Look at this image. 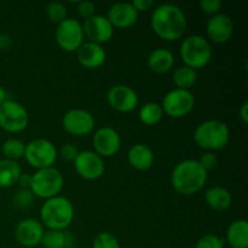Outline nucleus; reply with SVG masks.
Masks as SVG:
<instances>
[{
  "label": "nucleus",
  "instance_id": "f257e3e1",
  "mask_svg": "<svg viewBox=\"0 0 248 248\" xmlns=\"http://www.w3.org/2000/svg\"><path fill=\"white\" fill-rule=\"evenodd\" d=\"M150 26L159 38L166 41H176L186 33L188 19L179 6L162 4L153 11Z\"/></svg>",
  "mask_w": 248,
  "mask_h": 248
},
{
  "label": "nucleus",
  "instance_id": "f03ea898",
  "mask_svg": "<svg viewBox=\"0 0 248 248\" xmlns=\"http://www.w3.org/2000/svg\"><path fill=\"white\" fill-rule=\"evenodd\" d=\"M208 172L198 160H183L176 165L171 174V183L174 190L184 196L194 195L205 186Z\"/></svg>",
  "mask_w": 248,
  "mask_h": 248
},
{
  "label": "nucleus",
  "instance_id": "7ed1b4c3",
  "mask_svg": "<svg viewBox=\"0 0 248 248\" xmlns=\"http://www.w3.org/2000/svg\"><path fill=\"white\" fill-rule=\"evenodd\" d=\"M41 224L48 230L64 232L74 219V206L69 199L57 195L45 200L40 208Z\"/></svg>",
  "mask_w": 248,
  "mask_h": 248
},
{
  "label": "nucleus",
  "instance_id": "20e7f679",
  "mask_svg": "<svg viewBox=\"0 0 248 248\" xmlns=\"http://www.w3.org/2000/svg\"><path fill=\"white\" fill-rule=\"evenodd\" d=\"M230 131L227 124L219 120H206L196 126L194 140L196 144L207 152L220 150L228 144Z\"/></svg>",
  "mask_w": 248,
  "mask_h": 248
},
{
  "label": "nucleus",
  "instance_id": "39448f33",
  "mask_svg": "<svg viewBox=\"0 0 248 248\" xmlns=\"http://www.w3.org/2000/svg\"><path fill=\"white\" fill-rule=\"evenodd\" d=\"M179 52L186 67L196 70L210 63L212 58V46L206 38L194 34L182 41Z\"/></svg>",
  "mask_w": 248,
  "mask_h": 248
},
{
  "label": "nucleus",
  "instance_id": "423d86ee",
  "mask_svg": "<svg viewBox=\"0 0 248 248\" xmlns=\"http://www.w3.org/2000/svg\"><path fill=\"white\" fill-rule=\"evenodd\" d=\"M64 184V178L61 171L55 167L38 170L31 174V190L36 198L48 200L61 193Z\"/></svg>",
  "mask_w": 248,
  "mask_h": 248
},
{
  "label": "nucleus",
  "instance_id": "0eeeda50",
  "mask_svg": "<svg viewBox=\"0 0 248 248\" xmlns=\"http://www.w3.org/2000/svg\"><path fill=\"white\" fill-rule=\"evenodd\" d=\"M24 157L34 169H48L55 165L58 157V150L51 140L45 138H36L26 144Z\"/></svg>",
  "mask_w": 248,
  "mask_h": 248
},
{
  "label": "nucleus",
  "instance_id": "6e6552de",
  "mask_svg": "<svg viewBox=\"0 0 248 248\" xmlns=\"http://www.w3.org/2000/svg\"><path fill=\"white\" fill-rule=\"evenodd\" d=\"M29 123L27 109L21 103L6 99L0 106V127L9 133H18L26 130Z\"/></svg>",
  "mask_w": 248,
  "mask_h": 248
},
{
  "label": "nucleus",
  "instance_id": "1a4fd4ad",
  "mask_svg": "<svg viewBox=\"0 0 248 248\" xmlns=\"http://www.w3.org/2000/svg\"><path fill=\"white\" fill-rule=\"evenodd\" d=\"M164 114L174 119L188 115L195 107V97L190 90H171L165 94L162 103L160 104Z\"/></svg>",
  "mask_w": 248,
  "mask_h": 248
},
{
  "label": "nucleus",
  "instance_id": "9d476101",
  "mask_svg": "<svg viewBox=\"0 0 248 248\" xmlns=\"http://www.w3.org/2000/svg\"><path fill=\"white\" fill-rule=\"evenodd\" d=\"M84 36L82 24L74 18L64 19L55 31L56 43L65 52H77L84 44Z\"/></svg>",
  "mask_w": 248,
  "mask_h": 248
},
{
  "label": "nucleus",
  "instance_id": "9b49d317",
  "mask_svg": "<svg viewBox=\"0 0 248 248\" xmlns=\"http://www.w3.org/2000/svg\"><path fill=\"white\" fill-rule=\"evenodd\" d=\"M96 121L89 110L81 108H74L68 110L62 118V126L69 135L81 137L93 131Z\"/></svg>",
  "mask_w": 248,
  "mask_h": 248
},
{
  "label": "nucleus",
  "instance_id": "f8f14e48",
  "mask_svg": "<svg viewBox=\"0 0 248 248\" xmlns=\"http://www.w3.org/2000/svg\"><path fill=\"white\" fill-rule=\"evenodd\" d=\"M74 167L77 173L86 181H96L104 174L106 164L103 157L99 156L93 150L79 152L74 160Z\"/></svg>",
  "mask_w": 248,
  "mask_h": 248
},
{
  "label": "nucleus",
  "instance_id": "ddd939ff",
  "mask_svg": "<svg viewBox=\"0 0 248 248\" xmlns=\"http://www.w3.org/2000/svg\"><path fill=\"white\" fill-rule=\"evenodd\" d=\"M92 144H93V152L99 156L110 157L120 150L121 137L115 128L110 126H103L94 132Z\"/></svg>",
  "mask_w": 248,
  "mask_h": 248
},
{
  "label": "nucleus",
  "instance_id": "4468645a",
  "mask_svg": "<svg viewBox=\"0 0 248 248\" xmlns=\"http://www.w3.org/2000/svg\"><path fill=\"white\" fill-rule=\"evenodd\" d=\"M107 101L114 110L120 113H130L137 108L140 99L137 92L132 87L119 84L109 89L107 93Z\"/></svg>",
  "mask_w": 248,
  "mask_h": 248
},
{
  "label": "nucleus",
  "instance_id": "2eb2a0df",
  "mask_svg": "<svg viewBox=\"0 0 248 248\" xmlns=\"http://www.w3.org/2000/svg\"><path fill=\"white\" fill-rule=\"evenodd\" d=\"M82 31L89 41L102 45L104 43H108L113 38L114 27L106 16L94 14L90 18L85 19L82 24Z\"/></svg>",
  "mask_w": 248,
  "mask_h": 248
},
{
  "label": "nucleus",
  "instance_id": "dca6fc26",
  "mask_svg": "<svg viewBox=\"0 0 248 248\" xmlns=\"http://www.w3.org/2000/svg\"><path fill=\"white\" fill-rule=\"evenodd\" d=\"M44 232L45 230L41 222L34 218H24L17 223L15 237L22 246L35 247L40 245Z\"/></svg>",
  "mask_w": 248,
  "mask_h": 248
},
{
  "label": "nucleus",
  "instance_id": "f3484780",
  "mask_svg": "<svg viewBox=\"0 0 248 248\" xmlns=\"http://www.w3.org/2000/svg\"><path fill=\"white\" fill-rule=\"evenodd\" d=\"M206 33L208 39L216 44H224L229 40L234 33L232 19L225 14H217L211 16L206 24Z\"/></svg>",
  "mask_w": 248,
  "mask_h": 248
},
{
  "label": "nucleus",
  "instance_id": "a211bd4d",
  "mask_svg": "<svg viewBox=\"0 0 248 248\" xmlns=\"http://www.w3.org/2000/svg\"><path fill=\"white\" fill-rule=\"evenodd\" d=\"M107 18L114 28L125 29L132 27L138 19V11L131 2H116L109 7Z\"/></svg>",
  "mask_w": 248,
  "mask_h": 248
},
{
  "label": "nucleus",
  "instance_id": "6ab92c4d",
  "mask_svg": "<svg viewBox=\"0 0 248 248\" xmlns=\"http://www.w3.org/2000/svg\"><path fill=\"white\" fill-rule=\"evenodd\" d=\"M77 58L84 68L94 69V68L101 67L106 62L107 52L103 46L99 44L84 41V44L78 48Z\"/></svg>",
  "mask_w": 248,
  "mask_h": 248
},
{
  "label": "nucleus",
  "instance_id": "aec40b11",
  "mask_svg": "<svg viewBox=\"0 0 248 248\" xmlns=\"http://www.w3.org/2000/svg\"><path fill=\"white\" fill-rule=\"evenodd\" d=\"M154 152L147 144L136 143L128 149L127 161L131 166L138 171H147L154 164Z\"/></svg>",
  "mask_w": 248,
  "mask_h": 248
},
{
  "label": "nucleus",
  "instance_id": "412c9836",
  "mask_svg": "<svg viewBox=\"0 0 248 248\" xmlns=\"http://www.w3.org/2000/svg\"><path fill=\"white\" fill-rule=\"evenodd\" d=\"M232 248H248V223L246 219H236L228 227L225 240Z\"/></svg>",
  "mask_w": 248,
  "mask_h": 248
},
{
  "label": "nucleus",
  "instance_id": "4be33fe9",
  "mask_svg": "<svg viewBox=\"0 0 248 248\" xmlns=\"http://www.w3.org/2000/svg\"><path fill=\"white\" fill-rule=\"evenodd\" d=\"M174 64V55L169 48H155L148 57V67L156 74L170 72Z\"/></svg>",
  "mask_w": 248,
  "mask_h": 248
},
{
  "label": "nucleus",
  "instance_id": "5701e85b",
  "mask_svg": "<svg viewBox=\"0 0 248 248\" xmlns=\"http://www.w3.org/2000/svg\"><path fill=\"white\" fill-rule=\"evenodd\" d=\"M205 202L210 208L217 212L228 210L232 203V193L223 186H212L205 194Z\"/></svg>",
  "mask_w": 248,
  "mask_h": 248
},
{
  "label": "nucleus",
  "instance_id": "b1692460",
  "mask_svg": "<svg viewBox=\"0 0 248 248\" xmlns=\"http://www.w3.org/2000/svg\"><path fill=\"white\" fill-rule=\"evenodd\" d=\"M21 173V166L17 161L9 159L0 160V188H10L15 186Z\"/></svg>",
  "mask_w": 248,
  "mask_h": 248
},
{
  "label": "nucleus",
  "instance_id": "393cba45",
  "mask_svg": "<svg viewBox=\"0 0 248 248\" xmlns=\"http://www.w3.org/2000/svg\"><path fill=\"white\" fill-rule=\"evenodd\" d=\"M72 244V236L61 230H47L44 232L40 242L44 248H68Z\"/></svg>",
  "mask_w": 248,
  "mask_h": 248
},
{
  "label": "nucleus",
  "instance_id": "a878e982",
  "mask_svg": "<svg viewBox=\"0 0 248 248\" xmlns=\"http://www.w3.org/2000/svg\"><path fill=\"white\" fill-rule=\"evenodd\" d=\"M138 116H140V120L142 121V124L147 126H154L162 120L164 110L159 103L149 102V103H145L140 107Z\"/></svg>",
  "mask_w": 248,
  "mask_h": 248
},
{
  "label": "nucleus",
  "instance_id": "bb28decb",
  "mask_svg": "<svg viewBox=\"0 0 248 248\" xmlns=\"http://www.w3.org/2000/svg\"><path fill=\"white\" fill-rule=\"evenodd\" d=\"M173 84L179 90H190L198 80V73L196 70L188 67H181L174 70L173 73Z\"/></svg>",
  "mask_w": 248,
  "mask_h": 248
},
{
  "label": "nucleus",
  "instance_id": "cd10ccee",
  "mask_svg": "<svg viewBox=\"0 0 248 248\" xmlns=\"http://www.w3.org/2000/svg\"><path fill=\"white\" fill-rule=\"evenodd\" d=\"M1 152L5 159L17 161V160L24 156L26 144L21 140H17V138H9V140H6L2 143Z\"/></svg>",
  "mask_w": 248,
  "mask_h": 248
},
{
  "label": "nucleus",
  "instance_id": "c85d7f7f",
  "mask_svg": "<svg viewBox=\"0 0 248 248\" xmlns=\"http://www.w3.org/2000/svg\"><path fill=\"white\" fill-rule=\"evenodd\" d=\"M46 14L50 18L51 22L56 24L62 23L64 19H67V6L61 1H52L47 5L46 7Z\"/></svg>",
  "mask_w": 248,
  "mask_h": 248
},
{
  "label": "nucleus",
  "instance_id": "c756f323",
  "mask_svg": "<svg viewBox=\"0 0 248 248\" xmlns=\"http://www.w3.org/2000/svg\"><path fill=\"white\" fill-rule=\"evenodd\" d=\"M92 248H121L119 240L108 232H99L92 242Z\"/></svg>",
  "mask_w": 248,
  "mask_h": 248
},
{
  "label": "nucleus",
  "instance_id": "7c9ffc66",
  "mask_svg": "<svg viewBox=\"0 0 248 248\" xmlns=\"http://www.w3.org/2000/svg\"><path fill=\"white\" fill-rule=\"evenodd\" d=\"M34 194L31 189H19L14 196V203L18 208H28L33 205Z\"/></svg>",
  "mask_w": 248,
  "mask_h": 248
},
{
  "label": "nucleus",
  "instance_id": "2f4dec72",
  "mask_svg": "<svg viewBox=\"0 0 248 248\" xmlns=\"http://www.w3.org/2000/svg\"><path fill=\"white\" fill-rule=\"evenodd\" d=\"M224 240L220 239L217 235L208 234L199 239V241L195 245V248H224Z\"/></svg>",
  "mask_w": 248,
  "mask_h": 248
},
{
  "label": "nucleus",
  "instance_id": "473e14b6",
  "mask_svg": "<svg viewBox=\"0 0 248 248\" xmlns=\"http://www.w3.org/2000/svg\"><path fill=\"white\" fill-rule=\"evenodd\" d=\"M222 1L220 0H201L199 2V6L205 14L215 16V15L219 14V10L222 9Z\"/></svg>",
  "mask_w": 248,
  "mask_h": 248
},
{
  "label": "nucleus",
  "instance_id": "72a5a7b5",
  "mask_svg": "<svg viewBox=\"0 0 248 248\" xmlns=\"http://www.w3.org/2000/svg\"><path fill=\"white\" fill-rule=\"evenodd\" d=\"M78 154H79V150H78V148L73 143H65V144H63L61 147L60 153H58V155H61V157L63 160H65V161H74Z\"/></svg>",
  "mask_w": 248,
  "mask_h": 248
},
{
  "label": "nucleus",
  "instance_id": "f704fd0d",
  "mask_svg": "<svg viewBox=\"0 0 248 248\" xmlns=\"http://www.w3.org/2000/svg\"><path fill=\"white\" fill-rule=\"evenodd\" d=\"M198 161L200 162L201 166L208 172V171H212L213 169H216V166H217L218 164V157L215 153L207 152L205 153V154L201 155L200 160H198Z\"/></svg>",
  "mask_w": 248,
  "mask_h": 248
},
{
  "label": "nucleus",
  "instance_id": "c9c22d12",
  "mask_svg": "<svg viewBox=\"0 0 248 248\" xmlns=\"http://www.w3.org/2000/svg\"><path fill=\"white\" fill-rule=\"evenodd\" d=\"M78 11H79L80 16L84 17L85 19H87L94 15L96 5L92 1H89V0H84V1H80L79 4H78Z\"/></svg>",
  "mask_w": 248,
  "mask_h": 248
},
{
  "label": "nucleus",
  "instance_id": "e433bc0d",
  "mask_svg": "<svg viewBox=\"0 0 248 248\" xmlns=\"http://www.w3.org/2000/svg\"><path fill=\"white\" fill-rule=\"evenodd\" d=\"M131 4H132V6L135 7L138 12H140V11H148V10L153 6L154 1H153V0H133Z\"/></svg>",
  "mask_w": 248,
  "mask_h": 248
},
{
  "label": "nucleus",
  "instance_id": "4c0bfd02",
  "mask_svg": "<svg viewBox=\"0 0 248 248\" xmlns=\"http://www.w3.org/2000/svg\"><path fill=\"white\" fill-rule=\"evenodd\" d=\"M17 183L19 184L21 189H31V174L28 173H21Z\"/></svg>",
  "mask_w": 248,
  "mask_h": 248
},
{
  "label": "nucleus",
  "instance_id": "58836bf2",
  "mask_svg": "<svg viewBox=\"0 0 248 248\" xmlns=\"http://www.w3.org/2000/svg\"><path fill=\"white\" fill-rule=\"evenodd\" d=\"M239 116L241 119V121L244 124H248V102H244L240 107L239 110Z\"/></svg>",
  "mask_w": 248,
  "mask_h": 248
},
{
  "label": "nucleus",
  "instance_id": "ea45409f",
  "mask_svg": "<svg viewBox=\"0 0 248 248\" xmlns=\"http://www.w3.org/2000/svg\"><path fill=\"white\" fill-rule=\"evenodd\" d=\"M6 99H7L6 90L4 89V86H2V85H0V106H1V104L4 103Z\"/></svg>",
  "mask_w": 248,
  "mask_h": 248
},
{
  "label": "nucleus",
  "instance_id": "a19ab883",
  "mask_svg": "<svg viewBox=\"0 0 248 248\" xmlns=\"http://www.w3.org/2000/svg\"><path fill=\"white\" fill-rule=\"evenodd\" d=\"M0 10H1V4H0Z\"/></svg>",
  "mask_w": 248,
  "mask_h": 248
}]
</instances>
